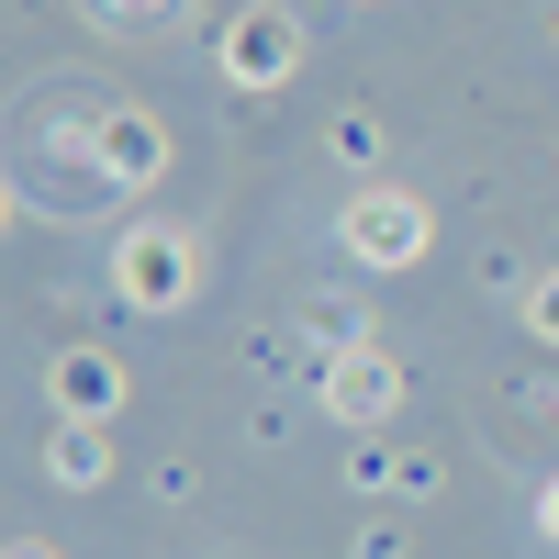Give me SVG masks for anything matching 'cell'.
Masks as SVG:
<instances>
[{"label":"cell","mask_w":559,"mask_h":559,"mask_svg":"<svg viewBox=\"0 0 559 559\" xmlns=\"http://www.w3.org/2000/svg\"><path fill=\"white\" fill-rule=\"evenodd\" d=\"M57 392H68V414H112L123 403V369L112 358H57Z\"/></svg>","instance_id":"cell-5"},{"label":"cell","mask_w":559,"mask_h":559,"mask_svg":"<svg viewBox=\"0 0 559 559\" xmlns=\"http://www.w3.org/2000/svg\"><path fill=\"white\" fill-rule=\"evenodd\" d=\"M23 559H45V548H23Z\"/></svg>","instance_id":"cell-10"},{"label":"cell","mask_w":559,"mask_h":559,"mask_svg":"<svg viewBox=\"0 0 559 559\" xmlns=\"http://www.w3.org/2000/svg\"><path fill=\"white\" fill-rule=\"evenodd\" d=\"M292 57H302V34L280 23V12H247V23H236V45H224V68H236L247 90H258V79H280Z\"/></svg>","instance_id":"cell-4"},{"label":"cell","mask_w":559,"mask_h":559,"mask_svg":"<svg viewBox=\"0 0 559 559\" xmlns=\"http://www.w3.org/2000/svg\"><path fill=\"white\" fill-rule=\"evenodd\" d=\"M324 392H336V414H381V403H392L403 381H392V358H347V369H336Z\"/></svg>","instance_id":"cell-6"},{"label":"cell","mask_w":559,"mask_h":559,"mask_svg":"<svg viewBox=\"0 0 559 559\" xmlns=\"http://www.w3.org/2000/svg\"><path fill=\"white\" fill-rule=\"evenodd\" d=\"M191 247H179V236H134L123 247V302H146V313H168V302H191Z\"/></svg>","instance_id":"cell-1"},{"label":"cell","mask_w":559,"mask_h":559,"mask_svg":"<svg viewBox=\"0 0 559 559\" xmlns=\"http://www.w3.org/2000/svg\"><path fill=\"white\" fill-rule=\"evenodd\" d=\"M347 247H358V258H381V269H403L414 247H426V213L392 202V191H369V202L347 213Z\"/></svg>","instance_id":"cell-3"},{"label":"cell","mask_w":559,"mask_h":559,"mask_svg":"<svg viewBox=\"0 0 559 559\" xmlns=\"http://www.w3.org/2000/svg\"><path fill=\"white\" fill-rule=\"evenodd\" d=\"M90 157H102V179H112V191H146V179L168 168V134H157L146 112H112L102 134H90Z\"/></svg>","instance_id":"cell-2"},{"label":"cell","mask_w":559,"mask_h":559,"mask_svg":"<svg viewBox=\"0 0 559 559\" xmlns=\"http://www.w3.org/2000/svg\"><path fill=\"white\" fill-rule=\"evenodd\" d=\"M57 481H102V448H90V437H79V426H68V437H57Z\"/></svg>","instance_id":"cell-7"},{"label":"cell","mask_w":559,"mask_h":559,"mask_svg":"<svg viewBox=\"0 0 559 559\" xmlns=\"http://www.w3.org/2000/svg\"><path fill=\"white\" fill-rule=\"evenodd\" d=\"M548 526H559V481H548Z\"/></svg>","instance_id":"cell-9"},{"label":"cell","mask_w":559,"mask_h":559,"mask_svg":"<svg viewBox=\"0 0 559 559\" xmlns=\"http://www.w3.org/2000/svg\"><path fill=\"white\" fill-rule=\"evenodd\" d=\"M526 313H537V336H559V280H548V292H537Z\"/></svg>","instance_id":"cell-8"}]
</instances>
